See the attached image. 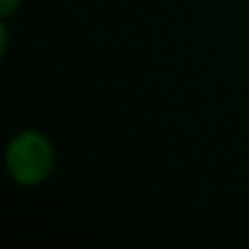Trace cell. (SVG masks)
I'll use <instances>...</instances> for the list:
<instances>
[{
    "label": "cell",
    "mask_w": 249,
    "mask_h": 249,
    "mask_svg": "<svg viewBox=\"0 0 249 249\" xmlns=\"http://www.w3.org/2000/svg\"><path fill=\"white\" fill-rule=\"evenodd\" d=\"M53 164L51 144L37 132H24L7 151V166L14 180L22 185H36L48 177Z\"/></svg>",
    "instance_id": "obj_1"
},
{
    "label": "cell",
    "mask_w": 249,
    "mask_h": 249,
    "mask_svg": "<svg viewBox=\"0 0 249 249\" xmlns=\"http://www.w3.org/2000/svg\"><path fill=\"white\" fill-rule=\"evenodd\" d=\"M19 5V0H0V17H7Z\"/></svg>",
    "instance_id": "obj_2"
},
{
    "label": "cell",
    "mask_w": 249,
    "mask_h": 249,
    "mask_svg": "<svg viewBox=\"0 0 249 249\" xmlns=\"http://www.w3.org/2000/svg\"><path fill=\"white\" fill-rule=\"evenodd\" d=\"M5 48H7V29H5V26L0 22V58H2Z\"/></svg>",
    "instance_id": "obj_3"
}]
</instances>
